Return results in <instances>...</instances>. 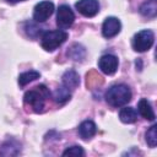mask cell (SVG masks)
I'll use <instances>...</instances> for the list:
<instances>
[{"instance_id":"9a60e30c","label":"cell","mask_w":157,"mask_h":157,"mask_svg":"<svg viewBox=\"0 0 157 157\" xmlns=\"http://www.w3.org/2000/svg\"><path fill=\"white\" fill-rule=\"evenodd\" d=\"M140 13L146 17H155L157 13V0H148L140 6Z\"/></svg>"},{"instance_id":"7a4b0ae2","label":"cell","mask_w":157,"mask_h":157,"mask_svg":"<svg viewBox=\"0 0 157 157\" xmlns=\"http://www.w3.org/2000/svg\"><path fill=\"white\" fill-rule=\"evenodd\" d=\"M131 99V91L126 85H114L105 92V101L109 105L118 108L128 104Z\"/></svg>"},{"instance_id":"e0dca14e","label":"cell","mask_w":157,"mask_h":157,"mask_svg":"<svg viewBox=\"0 0 157 157\" xmlns=\"http://www.w3.org/2000/svg\"><path fill=\"white\" fill-rule=\"evenodd\" d=\"M67 55H69L71 59L76 60V61H82L83 58H85V55H86V50H85V48H83L81 44H77V43H76V44H72V45L69 48Z\"/></svg>"},{"instance_id":"30bf717a","label":"cell","mask_w":157,"mask_h":157,"mask_svg":"<svg viewBox=\"0 0 157 157\" xmlns=\"http://www.w3.org/2000/svg\"><path fill=\"white\" fill-rule=\"evenodd\" d=\"M97 132V126L92 120H85L78 126V135L83 140H90Z\"/></svg>"},{"instance_id":"4fadbf2b","label":"cell","mask_w":157,"mask_h":157,"mask_svg":"<svg viewBox=\"0 0 157 157\" xmlns=\"http://www.w3.org/2000/svg\"><path fill=\"white\" fill-rule=\"evenodd\" d=\"M20 153V144L15 140H7L2 144L0 150V156H16Z\"/></svg>"},{"instance_id":"52a82bcc","label":"cell","mask_w":157,"mask_h":157,"mask_svg":"<svg viewBox=\"0 0 157 157\" xmlns=\"http://www.w3.org/2000/svg\"><path fill=\"white\" fill-rule=\"evenodd\" d=\"M75 6L85 17H93L99 11V4L97 0H78Z\"/></svg>"},{"instance_id":"8992f818","label":"cell","mask_w":157,"mask_h":157,"mask_svg":"<svg viewBox=\"0 0 157 157\" xmlns=\"http://www.w3.org/2000/svg\"><path fill=\"white\" fill-rule=\"evenodd\" d=\"M54 12V4L52 1H40L34 6L33 18L36 22L47 21Z\"/></svg>"},{"instance_id":"3957f363","label":"cell","mask_w":157,"mask_h":157,"mask_svg":"<svg viewBox=\"0 0 157 157\" xmlns=\"http://www.w3.org/2000/svg\"><path fill=\"white\" fill-rule=\"evenodd\" d=\"M67 39V33L60 29L48 31L42 37V47L47 52H53L58 47H60Z\"/></svg>"},{"instance_id":"9c48e42d","label":"cell","mask_w":157,"mask_h":157,"mask_svg":"<svg viewBox=\"0 0 157 157\" xmlns=\"http://www.w3.org/2000/svg\"><path fill=\"white\" fill-rule=\"evenodd\" d=\"M121 23L117 17H107L102 26V34L105 38H112L120 32Z\"/></svg>"},{"instance_id":"5bb4252c","label":"cell","mask_w":157,"mask_h":157,"mask_svg":"<svg viewBox=\"0 0 157 157\" xmlns=\"http://www.w3.org/2000/svg\"><path fill=\"white\" fill-rule=\"evenodd\" d=\"M119 118L123 123L125 124H131L135 123L137 119V112L132 108V107H124L120 113H119Z\"/></svg>"},{"instance_id":"5b68a950","label":"cell","mask_w":157,"mask_h":157,"mask_svg":"<svg viewBox=\"0 0 157 157\" xmlns=\"http://www.w3.org/2000/svg\"><path fill=\"white\" fill-rule=\"evenodd\" d=\"M75 21V15L72 10L67 5H61L58 9L56 12V25L60 29H66L71 27V25Z\"/></svg>"},{"instance_id":"ba28073f","label":"cell","mask_w":157,"mask_h":157,"mask_svg":"<svg viewBox=\"0 0 157 157\" xmlns=\"http://www.w3.org/2000/svg\"><path fill=\"white\" fill-rule=\"evenodd\" d=\"M98 67L105 75H113L118 69V58L112 54L102 55L98 60Z\"/></svg>"},{"instance_id":"d6986e66","label":"cell","mask_w":157,"mask_h":157,"mask_svg":"<svg viewBox=\"0 0 157 157\" xmlns=\"http://www.w3.org/2000/svg\"><path fill=\"white\" fill-rule=\"evenodd\" d=\"M146 142L150 147H156L157 145V125H152L146 131Z\"/></svg>"},{"instance_id":"8fae6325","label":"cell","mask_w":157,"mask_h":157,"mask_svg":"<svg viewBox=\"0 0 157 157\" xmlns=\"http://www.w3.org/2000/svg\"><path fill=\"white\" fill-rule=\"evenodd\" d=\"M61 81H63V85L65 87H67L70 91L71 90H75L78 83H80V77H78V74L75 71V70H66L61 77Z\"/></svg>"},{"instance_id":"ac0fdd59","label":"cell","mask_w":157,"mask_h":157,"mask_svg":"<svg viewBox=\"0 0 157 157\" xmlns=\"http://www.w3.org/2000/svg\"><path fill=\"white\" fill-rule=\"evenodd\" d=\"M39 76H40V74H39L38 71H36V70H29V71L22 72V74L18 76V83H20V86L23 87V86H26L27 83H29V82H32V81L39 78Z\"/></svg>"},{"instance_id":"2e32d148","label":"cell","mask_w":157,"mask_h":157,"mask_svg":"<svg viewBox=\"0 0 157 157\" xmlns=\"http://www.w3.org/2000/svg\"><path fill=\"white\" fill-rule=\"evenodd\" d=\"M70 97H71L70 90H69L67 87H65L64 85L59 86V87L54 91V93H53L54 101H55L56 103H60V104H61V103H65L66 101H69Z\"/></svg>"},{"instance_id":"6da1fadb","label":"cell","mask_w":157,"mask_h":157,"mask_svg":"<svg viewBox=\"0 0 157 157\" xmlns=\"http://www.w3.org/2000/svg\"><path fill=\"white\" fill-rule=\"evenodd\" d=\"M49 90L44 85H39L34 87L33 90L26 92L23 101L25 104L32 108L33 112L36 113H42L45 107V101L49 98Z\"/></svg>"},{"instance_id":"44dd1931","label":"cell","mask_w":157,"mask_h":157,"mask_svg":"<svg viewBox=\"0 0 157 157\" xmlns=\"http://www.w3.org/2000/svg\"><path fill=\"white\" fill-rule=\"evenodd\" d=\"M6 1H9L11 4H15V2H18V1H23V0H6Z\"/></svg>"},{"instance_id":"7c38bea8","label":"cell","mask_w":157,"mask_h":157,"mask_svg":"<svg viewBox=\"0 0 157 157\" xmlns=\"http://www.w3.org/2000/svg\"><path fill=\"white\" fill-rule=\"evenodd\" d=\"M137 109L141 117H144L147 120H155V112L152 109L151 103L146 98H141L137 104Z\"/></svg>"},{"instance_id":"ffe728a7","label":"cell","mask_w":157,"mask_h":157,"mask_svg":"<svg viewBox=\"0 0 157 157\" xmlns=\"http://www.w3.org/2000/svg\"><path fill=\"white\" fill-rule=\"evenodd\" d=\"M85 151L80 146H71L63 152V156H83Z\"/></svg>"},{"instance_id":"277c9868","label":"cell","mask_w":157,"mask_h":157,"mask_svg":"<svg viewBox=\"0 0 157 157\" xmlns=\"http://www.w3.org/2000/svg\"><path fill=\"white\" fill-rule=\"evenodd\" d=\"M153 40H155V34L150 29H142L140 32H137L135 36H134V39H132V48L136 50V52H146L148 50L152 44H153Z\"/></svg>"}]
</instances>
